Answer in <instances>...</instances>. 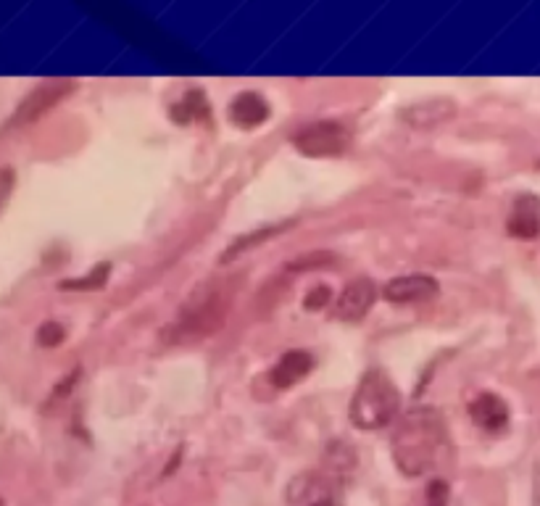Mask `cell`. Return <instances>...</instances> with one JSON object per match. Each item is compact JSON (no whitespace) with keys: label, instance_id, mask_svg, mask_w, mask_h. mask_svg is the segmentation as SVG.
<instances>
[{"label":"cell","instance_id":"6da1fadb","mask_svg":"<svg viewBox=\"0 0 540 506\" xmlns=\"http://www.w3.org/2000/svg\"><path fill=\"white\" fill-rule=\"evenodd\" d=\"M390 454L406 478H419L446 464L451 459V435L443 414L435 406L409 409L393 433Z\"/></svg>","mask_w":540,"mask_h":506},{"label":"cell","instance_id":"7a4b0ae2","mask_svg":"<svg viewBox=\"0 0 540 506\" xmlns=\"http://www.w3.org/2000/svg\"><path fill=\"white\" fill-rule=\"evenodd\" d=\"M238 293V280H211L195 288L188 304L182 306L172 335L177 338H211L230 317Z\"/></svg>","mask_w":540,"mask_h":506},{"label":"cell","instance_id":"3957f363","mask_svg":"<svg viewBox=\"0 0 540 506\" xmlns=\"http://www.w3.org/2000/svg\"><path fill=\"white\" fill-rule=\"evenodd\" d=\"M398 409H401L398 385L390 380L388 372L369 369L367 375L361 377L356 393H353L351 406H348V417H351L353 427L369 433V430L388 427L398 417Z\"/></svg>","mask_w":540,"mask_h":506},{"label":"cell","instance_id":"277c9868","mask_svg":"<svg viewBox=\"0 0 540 506\" xmlns=\"http://www.w3.org/2000/svg\"><path fill=\"white\" fill-rule=\"evenodd\" d=\"M77 90V82L74 80H45L29 90L22 98V103L16 106L14 116L8 119V130H19V127H29L35 124L37 119H43L48 111H53L61 101H66L69 95Z\"/></svg>","mask_w":540,"mask_h":506},{"label":"cell","instance_id":"5b68a950","mask_svg":"<svg viewBox=\"0 0 540 506\" xmlns=\"http://www.w3.org/2000/svg\"><path fill=\"white\" fill-rule=\"evenodd\" d=\"M351 145V132L340 122H314L293 135V148L311 159H330L346 153Z\"/></svg>","mask_w":540,"mask_h":506},{"label":"cell","instance_id":"8992f818","mask_svg":"<svg viewBox=\"0 0 540 506\" xmlns=\"http://www.w3.org/2000/svg\"><path fill=\"white\" fill-rule=\"evenodd\" d=\"M340 485L332 478L330 472L317 467V470H306L288 483L285 499L290 506H314L322 501L340 499Z\"/></svg>","mask_w":540,"mask_h":506},{"label":"cell","instance_id":"52a82bcc","mask_svg":"<svg viewBox=\"0 0 540 506\" xmlns=\"http://www.w3.org/2000/svg\"><path fill=\"white\" fill-rule=\"evenodd\" d=\"M377 288L369 277H356L335 298V317L343 322H359L375 306Z\"/></svg>","mask_w":540,"mask_h":506},{"label":"cell","instance_id":"ba28073f","mask_svg":"<svg viewBox=\"0 0 540 506\" xmlns=\"http://www.w3.org/2000/svg\"><path fill=\"white\" fill-rule=\"evenodd\" d=\"M438 280L432 275H401L396 280H390L382 288V296L390 304H414V301H427V298L438 296Z\"/></svg>","mask_w":540,"mask_h":506},{"label":"cell","instance_id":"9c48e42d","mask_svg":"<svg viewBox=\"0 0 540 506\" xmlns=\"http://www.w3.org/2000/svg\"><path fill=\"white\" fill-rule=\"evenodd\" d=\"M454 116L456 103L451 98H430V101L414 103L401 111V119L414 130H435L440 124L451 122Z\"/></svg>","mask_w":540,"mask_h":506},{"label":"cell","instance_id":"30bf717a","mask_svg":"<svg viewBox=\"0 0 540 506\" xmlns=\"http://www.w3.org/2000/svg\"><path fill=\"white\" fill-rule=\"evenodd\" d=\"M506 232L517 240L540 238V196L525 193L514 201L506 219Z\"/></svg>","mask_w":540,"mask_h":506},{"label":"cell","instance_id":"8fae6325","mask_svg":"<svg viewBox=\"0 0 540 506\" xmlns=\"http://www.w3.org/2000/svg\"><path fill=\"white\" fill-rule=\"evenodd\" d=\"M469 417L477 427L496 433V430H504L509 425V406L496 393H480L469 401Z\"/></svg>","mask_w":540,"mask_h":506},{"label":"cell","instance_id":"7c38bea8","mask_svg":"<svg viewBox=\"0 0 540 506\" xmlns=\"http://www.w3.org/2000/svg\"><path fill=\"white\" fill-rule=\"evenodd\" d=\"M311 369H314V356L309 351H288L269 372V383L280 391H288L301 383L303 377H309Z\"/></svg>","mask_w":540,"mask_h":506},{"label":"cell","instance_id":"4fadbf2b","mask_svg":"<svg viewBox=\"0 0 540 506\" xmlns=\"http://www.w3.org/2000/svg\"><path fill=\"white\" fill-rule=\"evenodd\" d=\"M269 103L261 98L259 93H240L235 101L230 103V122L240 130H253V127H259L269 119Z\"/></svg>","mask_w":540,"mask_h":506},{"label":"cell","instance_id":"5bb4252c","mask_svg":"<svg viewBox=\"0 0 540 506\" xmlns=\"http://www.w3.org/2000/svg\"><path fill=\"white\" fill-rule=\"evenodd\" d=\"M319 467L330 472L338 483L346 485L353 472H356V467H359V454H356L348 443L332 441L330 446H327V451H324Z\"/></svg>","mask_w":540,"mask_h":506},{"label":"cell","instance_id":"9a60e30c","mask_svg":"<svg viewBox=\"0 0 540 506\" xmlns=\"http://www.w3.org/2000/svg\"><path fill=\"white\" fill-rule=\"evenodd\" d=\"M172 119L177 124H209L211 127V106L206 101V95L201 90H190L180 103H174L172 106Z\"/></svg>","mask_w":540,"mask_h":506},{"label":"cell","instance_id":"2e32d148","mask_svg":"<svg viewBox=\"0 0 540 506\" xmlns=\"http://www.w3.org/2000/svg\"><path fill=\"white\" fill-rule=\"evenodd\" d=\"M282 227H285V225H282ZM282 227H267V230H256V232H251V235H240V238L235 240V243H232V246L222 253V259H219V261H222V264H227V261L238 259L240 253L251 251V248L261 246L264 240L274 238V235H277V232H280Z\"/></svg>","mask_w":540,"mask_h":506},{"label":"cell","instance_id":"e0dca14e","mask_svg":"<svg viewBox=\"0 0 540 506\" xmlns=\"http://www.w3.org/2000/svg\"><path fill=\"white\" fill-rule=\"evenodd\" d=\"M108 272H111V264H108V261H103V264H98L93 272H87L82 280H64L61 282V288L64 290H98L106 285Z\"/></svg>","mask_w":540,"mask_h":506},{"label":"cell","instance_id":"ac0fdd59","mask_svg":"<svg viewBox=\"0 0 540 506\" xmlns=\"http://www.w3.org/2000/svg\"><path fill=\"white\" fill-rule=\"evenodd\" d=\"M332 298H335V293H332L327 285H314V288L306 293V298H303V309L306 311H322L324 306L332 304Z\"/></svg>","mask_w":540,"mask_h":506},{"label":"cell","instance_id":"d6986e66","mask_svg":"<svg viewBox=\"0 0 540 506\" xmlns=\"http://www.w3.org/2000/svg\"><path fill=\"white\" fill-rule=\"evenodd\" d=\"M66 338V330L58 322H45V325H40V330H37V343L45 348H56L61 346Z\"/></svg>","mask_w":540,"mask_h":506},{"label":"cell","instance_id":"ffe728a7","mask_svg":"<svg viewBox=\"0 0 540 506\" xmlns=\"http://www.w3.org/2000/svg\"><path fill=\"white\" fill-rule=\"evenodd\" d=\"M448 483L446 480H430L425 491V506H446L448 504Z\"/></svg>","mask_w":540,"mask_h":506},{"label":"cell","instance_id":"44dd1931","mask_svg":"<svg viewBox=\"0 0 540 506\" xmlns=\"http://www.w3.org/2000/svg\"><path fill=\"white\" fill-rule=\"evenodd\" d=\"M14 185H16L14 167H0V211L6 209L8 198L14 193Z\"/></svg>","mask_w":540,"mask_h":506},{"label":"cell","instance_id":"7402d4cb","mask_svg":"<svg viewBox=\"0 0 540 506\" xmlns=\"http://www.w3.org/2000/svg\"><path fill=\"white\" fill-rule=\"evenodd\" d=\"M332 256L327 251H319V253H306L303 259H298L296 264H290V269H317V267H324V264H330Z\"/></svg>","mask_w":540,"mask_h":506},{"label":"cell","instance_id":"603a6c76","mask_svg":"<svg viewBox=\"0 0 540 506\" xmlns=\"http://www.w3.org/2000/svg\"><path fill=\"white\" fill-rule=\"evenodd\" d=\"M314 506H343V501L330 499V501H322V504H314Z\"/></svg>","mask_w":540,"mask_h":506},{"label":"cell","instance_id":"cb8c5ba5","mask_svg":"<svg viewBox=\"0 0 540 506\" xmlns=\"http://www.w3.org/2000/svg\"><path fill=\"white\" fill-rule=\"evenodd\" d=\"M0 506H3V501H0Z\"/></svg>","mask_w":540,"mask_h":506}]
</instances>
